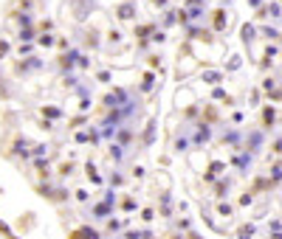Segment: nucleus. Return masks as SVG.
Wrapping results in <instances>:
<instances>
[{"mask_svg": "<svg viewBox=\"0 0 282 239\" xmlns=\"http://www.w3.org/2000/svg\"><path fill=\"white\" fill-rule=\"evenodd\" d=\"M135 17V3H121L119 6V20H133Z\"/></svg>", "mask_w": 282, "mask_h": 239, "instance_id": "nucleus-1", "label": "nucleus"}, {"mask_svg": "<svg viewBox=\"0 0 282 239\" xmlns=\"http://www.w3.org/2000/svg\"><path fill=\"white\" fill-rule=\"evenodd\" d=\"M254 40V26H243V42H251Z\"/></svg>", "mask_w": 282, "mask_h": 239, "instance_id": "nucleus-4", "label": "nucleus"}, {"mask_svg": "<svg viewBox=\"0 0 282 239\" xmlns=\"http://www.w3.org/2000/svg\"><path fill=\"white\" fill-rule=\"evenodd\" d=\"M218 17H215V31H223L226 28V17H223V12H215Z\"/></svg>", "mask_w": 282, "mask_h": 239, "instance_id": "nucleus-3", "label": "nucleus"}, {"mask_svg": "<svg viewBox=\"0 0 282 239\" xmlns=\"http://www.w3.org/2000/svg\"><path fill=\"white\" fill-rule=\"evenodd\" d=\"M265 14H271V17H279V14H282L279 3H271V6H268V9H265Z\"/></svg>", "mask_w": 282, "mask_h": 239, "instance_id": "nucleus-5", "label": "nucleus"}, {"mask_svg": "<svg viewBox=\"0 0 282 239\" xmlns=\"http://www.w3.org/2000/svg\"><path fill=\"white\" fill-rule=\"evenodd\" d=\"M40 45H54V37H51V34H42L40 37Z\"/></svg>", "mask_w": 282, "mask_h": 239, "instance_id": "nucleus-6", "label": "nucleus"}, {"mask_svg": "<svg viewBox=\"0 0 282 239\" xmlns=\"http://www.w3.org/2000/svg\"><path fill=\"white\" fill-rule=\"evenodd\" d=\"M203 82L218 84V82H220V73H218V70H206V73H203Z\"/></svg>", "mask_w": 282, "mask_h": 239, "instance_id": "nucleus-2", "label": "nucleus"}]
</instances>
